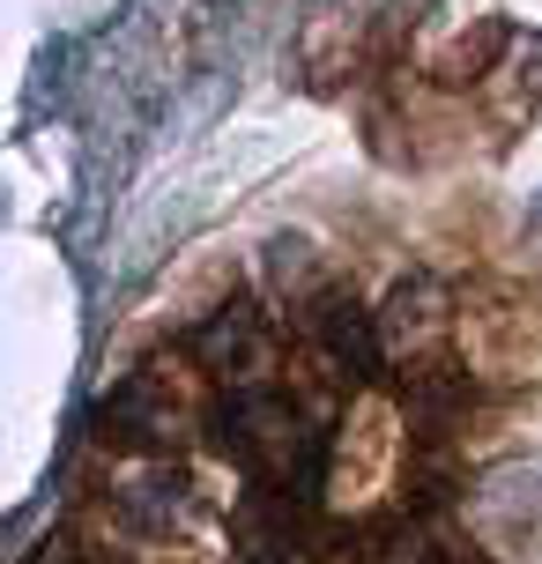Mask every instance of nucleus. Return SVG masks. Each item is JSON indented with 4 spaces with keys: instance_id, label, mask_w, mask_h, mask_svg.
Returning <instances> with one entry per match:
<instances>
[{
    "instance_id": "f257e3e1",
    "label": "nucleus",
    "mask_w": 542,
    "mask_h": 564,
    "mask_svg": "<svg viewBox=\"0 0 542 564\" xmlns=\"http://www.w3.org/2000/svg\"><path fill=\"white\" fill-rule=\"evenodd\" d=\"M216 438H224V453L253 476V490H275L290 506H313L319 482H327L335 431H327V416H313V409L297 394H283V387H238V394L216 409Z\"/></svg>"
},
{
    "instance_id": "f03ea898",
    "label": "nucleus",
    "mask_w": 542,
    "mask_h": 564,
    "mask_svg": "<svg viewBox=\"0 0 542 564\" xmlns=\"http://www.w3.org/2000/svg\"><path fill=\"white\" fill-rule=\"evenodd\" d=\"M297 319H305V335L319 341V357L343 371L349 387L379 379V365H387V341H379V319L365 312V297H357V290H343V282H319Z\"/></svg>"
},
{
    "instance_id": "7ed1b4c3",
    "label": "nucleus",
    "mask_w": 542,
    "mask_h": 564,
    "mask_svg": "<svg viewBox=\"0 0 542 564\" xmlns=\"http://www.w3.org/2000/svg\"><path fill=\"white\" fill-rule=\"evenodd\" d=\"M186 349H194L208 371L238 379V387H268L260 371H268V357H275V341H268V312H260L253 297H238V305L208 312L194 335H186Z\"/></svg>"
},
{
    "instance_id": "20e7f679",
    "label": "nucleus",
    "mask_w": 542,
    "mask_h": 564,
    "mask_svg": "<svg viewBox=\"0 0 542 564\" xmlns=\"http://www.w3.org/2000/svg\"><path fill=\"white\" fill-rule=\"evenodd\" d=\"M365 564H484L438 512H394L365 535Z\"/></svg>"
},
{
    "instance_id": "39448f33",
    "label": "nucleus",
    "mask_w": 542,
    "mask_h": 564,
    "mask_svg": "<svg viewBox=\"0 0 542 564\" xmlns=\"http://www.w3.org/2000/svg\"><path fill=\"white\" fill-rule=\"evenodd\" d=\"M97 423H105L112 446H156L164 423H172V401H164V387H156V371H134L119 394H105Z\"/></svg>"
}]
</instances>
